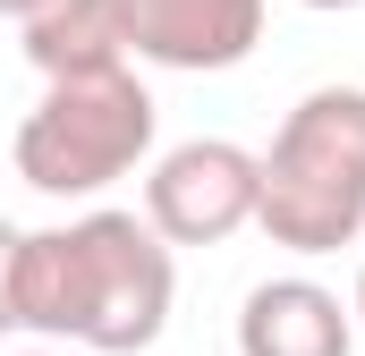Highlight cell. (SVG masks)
<instances>
[{
	"label": "cell",
	"instance_id": "1",
	"mask_svg": "<svg viewBox=\"0 0 365 356\" xmlns=\"http://www.w3.org/2000/svg\"><path fill=\"white\" fill-rule=\"evenodd\" d=\"M170 238L136 212H86L68 229L17 238V331L93 356H145L170 323Z\"/></svg>",
	"mask_w": 365,
	"mask_h": 356
},
{
	"label": "cell",
	"instance_id": "2",
	"mask_svg": "<svg viewBox=\"0 0 365 356\" xmlns=\"http://www.w3.org/2000/svg\"><path fill=\"white\" fill-rule=\"evenodd\" d=\"M255 229L289 255H340L365 229V85H314L255 153Z\"/></svg>",
	"mask_w": 365,
	"mask_h": 356
},
{
	"label": "cell",
	"instance_id": "3",
	"mask_svg": "<svg viewBox=\"0 0 365 356\" xmlns=\"http://www.w3.org/2000/svg\"><path fill=\"white\" fill-rule=\"evenodd\" d=\"M153 153V93L136 68L43 77V102L17 119V178L34 195H102Z\"/></svg>",
	"mask_w": 365,
	"mask_h": 356
},
{
	"label": "cell",
	"instance_id": "4",
	"mask_svg": "<svg viewBox=\"0 0 365 356\" xmlns=\"http://www.w3.org/2000/svg\"><path fill=\"white\" fill-rule=\"evenodd\" d=\"M145 221L170 246H221L255 221V153L230 136H195L170 145L145 178Z\"/></svg>",
	"mask_w": 365,
	"mask_h": 356
},
{
	"label": "cell",
	"instance_id": "5",
	"mask_svg": "<svg viewBox=\"0 0 365 356\" xmlns=\"http://www.w3.org/2000/svg\"><path fill=\"white\" fill-rule=\"evenodd\" d=\"M264 43V0H128V51L153 68H238Z\"/></svg>",
	"mask_w": 365,
	"mask_h": 356
},
{
	"label": "cell",
	"instance_id": "6",
	"mask_svg": "<svg viewBox=\"0 0 365 356\" xmlns=\"http://www.w3.org/2000/svg\"><path fill=\"white\" fill-rule=\"evenodd\" d=\"M357 314L323 280H264L238 305V356H349Z\"/></svg>",
	"mask_w": 365,
	"mask_h": 356
},
{
	"label": "cell",
	"instance_id": "7",
	"mask_svg": "<svg viewBox=\"0 0 365 356\" xmlns=\"http://www.w3.org/2000/svg\"><path fill=\"white\" fill-rule=\"evenodd\" d=\"M26 26V60L43 77H93V68H128V0H43L17 17Z\"/></svg>",
	"mask_w": 365,
	"mask_h": 356
},
{
	"label": "cell",
	"instance_id": "8",
	"mask_svg": "<svg viewBox=\"0 0 365 356\" xmlns=\"http://www.w3.org/2000/svg\"><path fill=\"white\" fill-rule=\"evenodd\" d=\"M17 238H26V229L0 221V331H17Z\"/></svg>",
	"mask_w": 365,
	"mask_h": 356
},
{
	"label": "cell",
	"instance_id": "9",
	"mask_svg": "<svg viewBox=\"0 0 365 356\" xmlns=\"http://www.w3.org/2000/svg\"><path fill=\"white\" fill-rule=\"evenodd\" d=\"M26 9H43V0H0V17H26Z\"/></svg>",
	"mask_w": 365,
	"mask_h": 356
},
{
	"label": "cell",
	"instance_id": "10",
	"mask_svg": "<svg viewBox=\"0 0 365 356\" xmlns=\"http://www.w3.org/2000/svg\"><path fill=\"white\" fill-rule=\"evenodd\" d=\"M297 9H365V0H297Z\"/></svg>",
	"mask_w": 365,
	"mask_h": 356
},
{
	"label": "cell",
	"instance_id": "11",
	"mask_svg": "<svg viewBox=\"0 0 365 356\" xmlns=\"http://www.w3.org/2000/svg\"><path fill=\"white\" fill-rule=\"evenodd\" d=\"M349 314H357V331H365V271H357V305H349Z\"/></svg>",
	"mask_w": 365,
	"mask_h": 356
}]
</instances>
